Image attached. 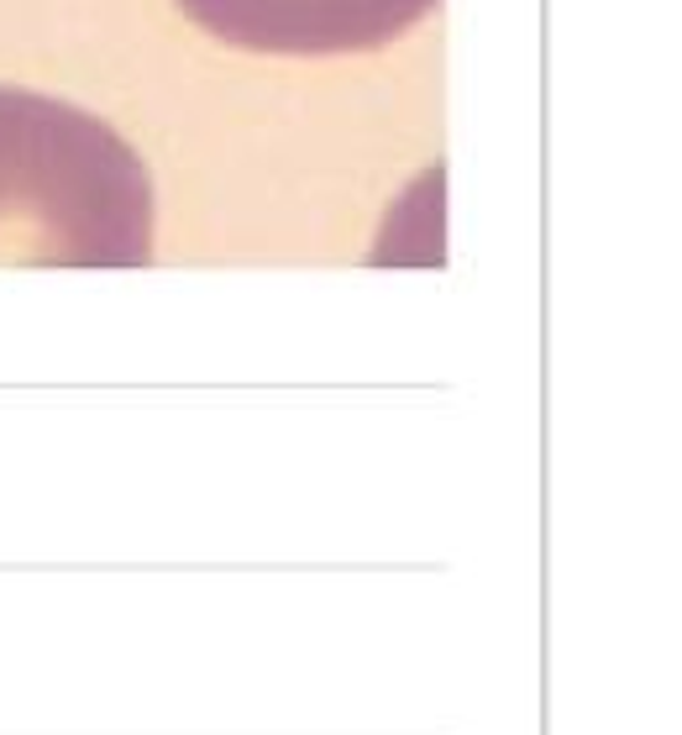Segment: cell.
Returning <instances> with one entry per match:
<instances>
[{
  "label": "cell",
  "mask_w": 682,
  "mask_h": 735,
  "mask_svg": "<svg viewBox=\"0 0 682 735\" xmlns=\"http://www.w3.org/2000/svg\"><path fill=\"white\" fill-rule=\"evenodd\" d=\"M0 263H153V179L111 121L69 100L0 85Z\"/></svg>",
  "instance_id": "cell-1"
},
{
  "label": "cell",
  "mask_w": 682,
  "mask_h": 735,
  "mask_svg": "<svg viewBox=\"0 0 682 735\" xmlns=\"http://www.w3.org/2000/svg\"><path fill=\"white\" fill-rule=\"evenodd\" d=\"M205 37L262 58H342L400 43L436 0H174Z\"/></svg>",
  "instance_id": "cell-2"
}]
</instances>
